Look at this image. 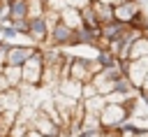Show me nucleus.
<instances>
[{
    "label": "nucleus",
    "instance_id": "nucleus-1",
    "mask_svg": "<svg viewBox=\"0 0 148 137\" xmlns=\"http://www.w3.org/2000/svg\"><path fill=\"white\" fill-rule=\"evenodd\" d=\"M130 118H132L130 104H120V102H106L104 109L99 111V125H102V130H118Z\"/></svg>",
    "mask_w": 148,
    "mask_h": 137
},
{
    "label": "nucleus",
    "instance_id": "nucleus-2",
    "mask_svg": "<svg viewBox=\"0 0 148 137\" xmlns=\"http://www.w3.org/2000/svg\"><path fill=\"white\" fill-rule=\"evenodd\" d=\"M21 74H23V86H30V88L42 86V79H44V53H42V49H37L21 65Z\"/></svg>",
    "mask_w": 148,
    "mask_h": 137
},
{
    "label": "nucleus",
    "instance_id": "nucleus-3",
    "mask_svg": "<svg viewBox=\"0 0 148 137\" xmlns=\"http://www.w3.org/2000/svg\"><path fill=\"white\" fill-rule=\"evenodd\" d=\"M123 67V74L127 77V81L139 91L143 86V79L148 74V58H136V60H118Z\"/></svg>",
    "mask_w": 148,
    "mask_h": 137
},
{
    "label": "nucleus",
    "instance_id": "nucleus-4",
    "mask_svg": "<svg viewBox=\"0 0 148 137\" xmlns=\"http://www.w3.org/2000/svg\"><path fill=\"white\" fill-rule=\"evenodd\" d=\"M28 128H35V130H39L42 135H46V137H62V125H58L44 109H39V107H35V111H32V118H30V125Z\"/></svg>",
    "mask_w": 148,
    "mask_h": 137
},
{
    "label": "nucleus",
    "instance_id": "nucleus-5",
    "mask_svg": "<svg viewBox=\"0 0 148 137\" xmlns=\"http://www.w3.org/2000/svg\"><path fill=\"white\" fill-rule=\"evenodd\" d=\"M30 23H28V39H30V44H35L37 49H42V46H46L49 44V33H51V26H49V21L44 19V16H37V19H28Z\"/></svg>",
    "mask_w": 148,
    "mask_h": 137
},
{
    "label": "nucleus",
    "instance_id": "nucleus-6",
    "mask_svg": "<svg viewBox=\"0 0 148 137\" xmlns=\"http://www.w3.org/2000/svg\"><path fill=\"white\" fill-rule=\"evenodd\" d=\"M46 46H56V49H67V46H74V30L69 26H65L62 21H56L51 26V33H49V44Z\"/></svg>",
    "mask_w": 148,
    "mask_h": 137
},
{
    "label": "nucleus",
    "instance_id": "nucleus-7",
    "mask_svg": "<svg viewBox=\"0 0 148 137\" xmlns=\"http://www.w3.org/2000/svg\"><path fill=\"white\" fill-rule=\"evenodd\" d=\"M35 51H37V46H32V44H18V42H14V44H9V51H7L5 65L21 67V65H23Z\"/></svg>",
    "mask_w": 148,
    "mask_h": 137
},
{
    "label": "nucleus",
    "instance_id": "nucleus-8",
    "mask_svg": "<svg viewBox=\"0 0 148 137\" xmlns=\"http://www.w3.org/2000/svg\"><path fill=\"white\" fill-rule=\"evenodd\" d=\"M139 12H141V2L139 0H123L120 5L113 7V19L125 23V26H130Z\"/></svg>",
    "mask_w": 148,
    "mask_h": 137
},
{
    "label": "nucleus",
    "instance_id": "nucleus-9",
    "mask_svg": "<svg viewBox=\"0 0 148 137\" xmlns=\"http://www.w3.org/2000/svg\"><path fill=\"white\" fill-rule=\"evenodd\" d=\"M90 84H92V86L97 88V93H99V95H104V98H106L109 93H113V91H116V79H113V77H109L104 70L95 72V74H92V79H90Z\"/></svg>",
    "mask_w": 148,
    "mask_h": 137
},
{
    "label": "nucleus",
    "instance_id": "nucleus-10",
    "mask_svg": "<svg viewBox=\"0 0 148 137\" xmlns=\"http://www.w3.org/2000/svg\"><path fill=\"white\" fill-rule=\"evenodd\" d=\"M56 88H58L56 93H60V95H65V98L81 100L83 84H81V81H74V79H69V77H65V79H60V81H58V86H56Z\"/></svg>",
    "mask_w": 148,
    "mask_h": 137
},
{
    "label": "nucleus",
    "instance_id": "nucleus-11",
    "mask_svg": "<svg viewBox=\"0 0 148 137\" xmlns=\"http://www.w3.org/2000/svg\"><path fill=\"white\" fill-rule=\"evenodd\" d=\"M125 28H127L125 23H120V21H116V19H113V21H109V23H102V26H99V37H102V39H106V44H109L111 39H118V37L125 33Z\"/></svg>",
    "mask_w": 148,
    "mask_h": 137
},
{
    "label": "nucleus",
    "instance_id": "nucleus-12",
    "mask_svg": "<svg viewBox=\"0 0 148 137\" xmlns=\"http://www.w3.org/2000/svg\"><path fill=\"white\" fill-rule=\"evenodd\" d=\"M60 21H62L65 26H69L72 30H76V28L83 26V21H81V12L74 9V7H67V5L60 9Z\"/></svg>",
    "mask_w": 148,
    "mask_h": 137
},
{
    "label": "nucleus",
    "instance_id": "nucleus-13",
    "mask_svg": "<svg viewBox=\"0 0 148 137\" xmlns=\"http://www.w3.org/2000/svg\"><path fill=\"white\" fill-rule=\"evenodd\" d=\"M90 9L95 12V16H97L99 26H102V23L113 21V7H109V5H104V2H99V0H92V2H90Z\"/></svg>",
    "mask_w": 148,
    "mask_h": 137
},
{
    "label": "nucleus",
    "instance_id": "nucleus-14",
    "mask_svg": "<svg viewBox=\"0 0 148 137\" xmlns=\"http://www.w3.org/2000/svg\"><path fill=\"white\" fill-rule=\"evenodd\" d=\"M136 58H148V37H143V35L132 42L130 53H127V60H136Z\"/></svg>",
    "mask_w": 148,
    "mask_h": 137
},
{
    "label": "nucleus",
    "instance_id": "nucleus-15",
    "mask_svg": "<svg viewBox=\"0 0 148 137\" xmlns=\"http://www.w3.org/2000/svg\"><path fill=\"white\" fill-rule=\"evenodd\" d=\"M9 21L28 19V0H9Z\"/></svg>",
    "mask_w": 148,
    "mask_h": 137
},
{
    "label": "nucleus",
    "instance_id": "nucleus-16",
    "mask_svg": "<svg viewBox=\"0 0 148 137\" xmlns=\"http://www.w3.org/2000/svg\"><path fill=\"white\" fill-rule=\"evenodd\" d=\"M9 84V88H21L23 86V74H21V67H12V65H5L0 70Z\"/></svg>",
    "mask_w": 148,
    "mask_h": 137
},
{
    "label": "nucleus",
    "instance_id": "nucleus-17",
    "mask_svg": "<svg viewBox=\"0 0 148 137\" xmlns=\"http://www.w3.org/2000/svg\"><path fill=\"white\" fill-rule=\"evenodd\" d=\"M81 104H83L86 114H97V116H99V111H102L104 104H106V98H104V95H92V98H88V100H81Z\"/></svg>",
    "mask_w": 148,
    "mask_h": 137
},
{
    "label": "nucleus",
    "instance_id": "nucleus-18",
    "mask_svg": "<svg viewBox=\"0 0 148 137\" xmlns=\"http://www.w3.org/2000/svg\"><path fill=\"white\" fill-rule=\"evenodd\" d=\"M95 60L99 63V67H102V70H104V67H111V65H118V58H116L109 49H97Z\"/></svg>",
    "mask_w": 148,
    "mask_h": 137
},
{
    "label": "nucleus",
    "instance_id": "nucleus-19",
    "mask_svg": "<svg viewBox=\"0 0 148 137\" xmlns=\"http://www.w3.org/2000/svg\"><path fill=\"white\" fill-rule=\"evenodd\" d=\"M44 12H46V2L44 0H28V19L44 16Z\"/></svg>",
    "mask_w": 148,
    "mask_h": 137
},
{
    "label": "nucleus",
    "instance_id": "nucleus-20",
    "mask_svg": "<svg viewBox=\"0 0 148 137\" xmlns=\"http://www.w3.org/2000/svg\"><path fill=\"white\" fill-rule=\"evenodd\" d=\"M81 21H83V26H88V28H99V21H97L95 12L90 9V5L81 9Z\"/></svg>",
    "mask_w": 148,
    "mask_h": 137
},
{
    "label": "nucleus",
    "instance_id": "nucleus-21",
    "mask_svg": "<svg viewBox=\"0 0 148 137\" xmlns=\"http://www.w3.org/2000/svg\"><path fill=\"white\" fill-rule=\"evenodd\" d=\"M92 95H99V93H97V88H95L90 81H86V84H83V91H81V100H88V98H92Z\"/></svg>",
    "mask_w": 148,
    "mask_h": 137
},
{
    "label": "nucleus",
    "instance_id": "nucleus-22",
    "mask_svg": "<svg viewBox=\"0 0 148 137\" xmlns=\"http://www.w3.org/2000/svg\"><path fill=\"white\" fill-rule=\"evenodd\" d=\"M90 2H92V0H65L67 7H74V9H79V12H81L83 7H88Z\"/></svg>",
    "mask_w": 148,
    "mask_h": 137
},
{
    "label": "nucleus",
    "instance_id": "nucleus-23",
    "mask_svg": "<svg viewBox=\"0 0 148 137\" xmlns=\"http://www.w3.org/2000/svg\"><path fill=\"white\" fill-rule=\"evenodd\" d=\"M74 137H104V130H81Z\"/></svg>",
    "mask_w": 148,
    "mask_h": 137
},
{
    "label": "nucleus",
    "instance_id": "nucleus-24",
    "mask_svg": "<svg viewBox=\"0 0 148 137\" xmlns=\"http://www.w3.org/2000/svg\"><path fill=\"white\" fill-rule=\"evenodd\" d=\"M28 137H46V135H42V132L35 130V128H28Z\"/></svg>",
    "mask_w": 148,
    "mask_h": 137
},
{
    "label": "nucleus",
    "instance_id": "nucleus-25",
    "mask_svg": "<svg viewBox=\"0 0 148 137\" xmlns=\"http://www.w3.org/2000/svg\"><path fill=\"white\" fill-rule=\"evenodd\" d=\"M99 2H104V5H109V7H116V5H120L123 0H99Z\"/></svg>",
    "mask_w": 148,
    "mask_h": 137
},
{
    "label": "nucleus",
    "instance_id": "nucleus-26",
    "mask_svg": "<svg viewBox=\"0 0 148 137\" xmlns=\"http://www.w3.org/2000/svg\"><path fill=\"white\" fill-rule=\"evenodd\" d=\"M146 91H148V74H146V79H143V86L139 88V93H146Z\"/></svg>",
    "mask_w": 148,
    "mask_h": 137
},
{
    "label": "nucleus",
    "instance_id": "nucleus-27",
    "mask_svg": "<svg viewBox=\"0 0 148 137\" xmlns=\"http://www.w3.org/2000/svg\"><path fill=\"white\" fill-rule=\"evenodd\" d=\"M44 2H51V0H44Z\"/></svg>",
    "mask_w": 148,
    "mask_h": 137
}]
</instances>
